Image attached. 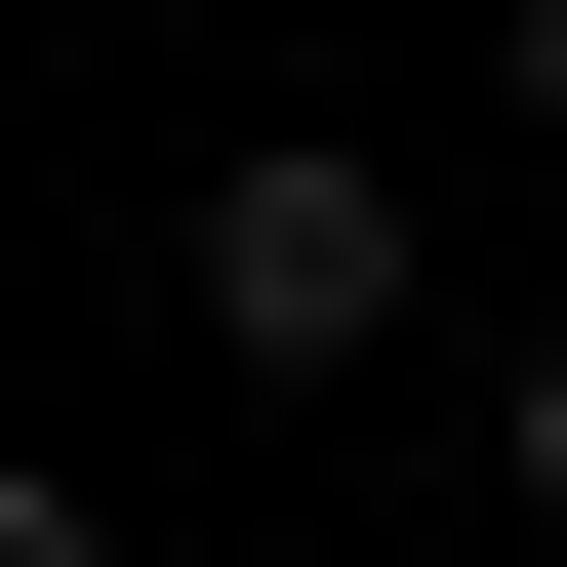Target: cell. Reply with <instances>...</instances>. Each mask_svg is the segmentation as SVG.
Here are the masks:
<instances>
[{
	"label": "cell",
	"instance_id": "cell-4",
	"mask_svg": "<svg viewBox=\"0 0 567 567\" xmlns=\"http://www.w3.org/2000/svg\"><path fill=\"white\" fill-rule=\"evenodd\" d=\"M486 446H527V527H567V324H527V405H486Z\"/></svg>",
	"mask_w": 567,
	"mask_h": 567
},
{
	"label": "cell",
	"instance_id": "cell-3",
	"mask_svg": "<svg viewBox=\"0 0 567 567\" xmlns=\"http://www.w3.org/2000/svg\"><path fill=\"white\" fill-rule=\"evenodd\" d=\"M0 567H122V486H41V446H0Z\"/></svg>",
	"mask_w": 567,
	"mask_h": 567
},
{
	"label": "cell",
	"instance_id": "cell-5",
	"mask_svg": "<svg viewBox=\"0 0 567 567\" xmlns=\"http://www.w3.org/2000/svg\"><path fill=\"white\" fill-rule=\"evenodd\" d=\"M284 567H365V527H284Z\"/></svg>",
	"mask_w": 567,
	"mask_h": 567
},
{
	"label": "cell",
	"instance_id": "cell-1",
	"mask_svg": "<svg viewBox=\"0 0 567 567\" xmlns=\"http://www.w3.org/2000/svg\"><path fill=\"white\" fill-rule=\"evenodd\" d=\"M163 324H203L244 405H365V365H405V163H203V203H163Z\"/></svg>",
	"mask_w": 567,
	"mask_h": 567
},
{
	"label": "cell",
	"instance_id": "cell-2",
	"mask_svg": "<svg viewBox=\"0 0 567 567\" xmlns=\"http://www.w3.org/2000/svg\"><path fill=\"white\" fill-rule=\"evenodd\" d=\"M486 122H527V163H567V0H486Z\"/></svg>",
	"mask_w": 567,
	"mask_h": 567
}]
</instances>
